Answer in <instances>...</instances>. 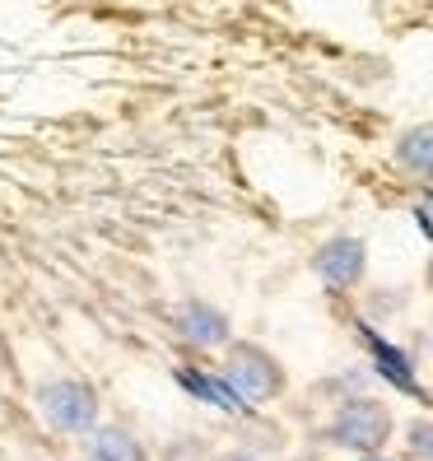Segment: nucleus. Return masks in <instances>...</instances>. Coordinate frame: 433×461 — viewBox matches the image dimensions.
Segmentation results:
<instances>
[{
    "label": "nucleus",
    "mask_w": 433,
    "mask_h": 461,
    "mask_svg": "<svg viewBox=\"0 0 433 461\" xmlns=\"http://www.w3.org/2000/svg\"><path fill=\"white\" fill-rule=\"evenodd\" d=\"M33 401H38L42 424L51 433H61V438H85L103 415V401L85 377H42Z\"/></svg>",
    "instance_id": "obj_1"
},
{
    "label": "nucleus",
    "mask_w": 433,
    "mask_h": 461,
    "mask_svg": "<svg viewBox=\"0 0 433 461\" xmlns=\"http://www.w3.org/2000/svg\"><path fill=\"white\" fill-rule=\"evenodd\" d=\"M396 433V420L387 411V401L377 396H349L336 405V415L327 420V429H321V438L345 447V452H383L392 443Z\"/></svg>",
    "instance_id": "obj_2"
},
{
    "label": "nucleus",
    "mask_w": 433,
    "mask_h": 461,
    "mask_svg": "<svg viewBox=\"0 0 433 461\" xmlns=\"http://www.w3.org/2000/svg\"><path fill=\"white\" fill-rule=\"evenodd\" d=\"M220 377L238 392V401L242 405H261V401H275L280 392H284V364L270 355L266 345H257V340H229L224 345V368H220Z\"/></svg>",
    "instance_id": "obj_3"
},
{
    "label": "nucleus",
    "mask_w": 433,
    "mask_h": 461,
    "mask_svg": "<svg viewBox=\"0 0 433 461\" xmlns=\"http://www.w3.org/2000/svg\"><path fill=\"white\" fill-rule=\"evenodd\" d=\"M312 276L327 285V289H336V294L359 289L364 276H368V242L355 238V233L327 238V242L312 252Z\"/></svg>",
    "instance_id": "obj_4"
},
{
    "label": "nucleus",
    "mask_w": 433,
    "mask_h": 461,
    "mask_svg": "<svg viewBox=\"0 0 433 461\" xmlns=\"http://www.w3.org/2000/svg\"><path fill=\"white\" fill-rule=\"evenodd\" d=\"M177 340L192 349H224L233 340V321L224 308L205 303V298H186L177 308Z\"/></svg>",
    "instance_id": "obj_5"
},
{
    "label": "nucleus",
    "mask_w": 433,
    "mask_h": 461,
    "mask_svg": "<svg viewBox=\"0 0 433 461\" xmlns=\"http://www.w3.org/2000/svg\"><path fill=\"white\" fill-rule=\"evenodd\" d=\"M79 456L85 461H149V447L122 424H94L79 438Z\"/></svg>",
    "instance_id": "obj_6"
},
{
    "label": "nucleus",
    "mask_w": 433,
    "mask_h": 461,
    "mask_svg": "<svg viewBox=\"0 0 433 461\" xmlns=\"http://www.w3.org/2000/svg\"><path fill=\"white\" fill-rule=\"evenodd\" d=\"M396 164L415 177H433V122L405 126L396 135Z\"/></svg>",
    "instance_id": "obj_7"
},
{
    "label": "nucleus",
    "mask_w": 433,
    "mask_h": 461,
    "mask_svg": "<svg viewBox=\"0 0 433 461\" xmlns=\"http://www.w3.org/2000/svg\"><path fill=\"white\" fill-rule=\"evenodd\" d=\"M405 456L410 461H433V420H410L405 424Z\"/></svg>",
    "instance_id": "obj_8"
},
{
    "label": "nucleus",
    "mask_w": 433,
    "mask_h": 461,
    "mask_svg": "<svg viewBox=\"0 0 433 461\" xmlns=\"http://www.w3.org/2000/svg\"><path fill=\"white\" fill-rule=\"evenodd\" d=\"M210 461H257V456H248V452H220V456H210Z\"/></svg>",
    "instance_id": "obj_9"
},
{
    "label": "nucleus",
    "mask_w": 433,
    "mask_h": 461,
    "mask_svg": "<svg viewBox=\"0 0 433 461\" xmlns=\"http://www.w3.org/2000/svg\"><path fill=\"white\" fill-rule=\"evenodd\" d=\"M359 461H392V456H383V452H364Z\"/></svg>",
    "instance_id": "obj_10"
},
{
    "label": "nucleus",
    "mask_w": 433,
    "mask_h": 461,
    "mask_svg": "<svg viewBox=\"0 0 433 461\" xmlns=\"http://www.w3.org/2000/svg\"><path fill=\"white\" fill-rule=\"evenodd\" d=\"M428 285H433V261H428Z\"/></svg>",
    "instance_id": "obj_11"
},
{
    "label": "nucleus",
    "mask_w": 433,
    "mask_h": 461,
    "mask_svg": "<svg viewBox=\"0 0 433 461\" xmlns=\"http://www.w3.org/2000/svg\"><path fill=\"white\" fill-rule=\"evenodd\" d=\"M293 461H312V456H293Z\"/></svg>",
    "instance_id": "obj_12"
}]
</instances>
